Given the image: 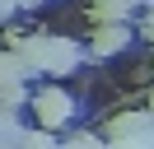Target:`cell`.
I'll return each instance as SVG.
<instances>
[{
	"instance_id": "cell-1",
	"label": "cell",
	"mask_w": 154,
	"mask_h": 149,
	"mask_svg": "<svg viewBox=\"0 0 154 149\" xmlns=\"http://www.w3.org/2000/svg\"><path fill=\"white\" fill-rule=\"evenodd\" d=\"M14 47L33 61V70H47V74H70L75 61H79V51L70 42H61V37H23Z\"/></svg>"
},
{
	"instance_id": "cell-2",
	"label": "cell",
	"mask_w": 154,
	"mask_h": 149,
	"mask_svg": "<svg viewBox=\"0 0 154 149\" xmlns=\"http://www.w3.org/2000/svg\"><path fill=\"white\" fill-rule=\"evenodd\" d=\"M70 112H75V102H70L66 89H42L38 98H33V117H38L47 130H61L70 121Z\"/></svg>"
},
{
	"instance_id": "cell-3",
	"label": "cell",
	"mask_w": 154,
	"mask_h": 149,
	"mask_svg": "<svg viewBox=\"0 0 154 149\" xmlns=\"http://www.w3.org/2000/svg\"><path fill=\"white\" fill-rule=\"evenodd\" d=\"M103 135H107V140H126V135H154V112H149V107H145V112H117V117L103 126Z\"/></svg>"
},
{
	"instance_id": "cell-4",
	"label": "cell",
	"mask_w": 154,
	"mask_h": 149,
	"mask_svg": "<svg viewBox=\"0 0 154 149\" xmlns=\"http://www.w3.org/2000/svg\"><path fill=\"white\" fill-rule=\"evenodd\" d=\"M33 74V61L19 51V47H10V51H0V89H14V84H28Z\"/></svg>"
},
{
	"instance_id": "cell-5",
	"label": "cell",
	"mask_w": 154,
	"mask_h": 149,
	"mask_svg": "<svg viewBox=\"0 0 154 149\" xmlns=\"http://www.w3.org/2000/svg\"><path fill=\"white\" fill-rule=\"evenodd\" d=\"M126 42H131V28L126 23H98V33H94V51L98 56H117Z\"/></svg>"
},
{
	"instance_id": "cell-6",
	"label": "cell",
	"mask_w": 154,
	"mask_h": 149,
	"mask_svg": "<svg viewBox=\"0 0 154 149\" xmlns=\"http://www.w3.org/2000/svg\"><path fill=\"white\" fill-rule=\"evenodd\" d=\"M23 135H28V130L19 126V117H14V112L0 102V149H19V144H23Z\"/></svg>"
},
{
	"instance_id": "cell-7",
	"label": "cell",
	"mask_w": 154,
	"mask_h": 149,
	"mask_svg": "<svg viewBox=\"0 0 154 149\" xmlns=\"http://www.w3.org/2000/svg\"><path fill=\"white\" fill-rule=\"evenodd\" d=\"M94 23H126V14H131V5H117V0H94Z\"/></svg>"
},
{
	"instance_id": "cell-8",
	"label": "cell",
	"mask_w": 154,
	"mask_h": 149,
	"mask_svg": "<svg viewBox=\"0 0 154 149\" xmlns=\"http://www.w3.org/2000/svg\"><path fill=\"white\" fill-rule=\"evenodd\" d=\"M19 149H61V144H56V140H51V130L42 126V130H28V135H23V144H19Z\"/></svg>"
},
{
	"instance_id": "cell-9",
	"label": "cell",
	"mask_w": 154,
	"mask_h": 149,
	"mask_svg": "<svg viewBox=\"0 0 154 149\" xmlns=\"http://www.w3.org/2000/svg\"><path fill=\"white\" fill-rule=\"evenodd\" d=\"M107 149H154V135H126V140H107Z\"/></svg>"
},
{
	"instance_id": "cell-10",
	"label": "cell",
	"mask_w": 154,
	"mask_h": 149,
	"mask_svg": "<svg viewBox=\"0 0 154 149\" xmlns=\"http://www.w3.org/2000/svg\"><path fill=\"white\" fill-rule=\"evenodd\" d=\"M66 149H107V144H103L98 135H70V144H66Z\"/></svg>"
},
{
	"instance_id": "cell-11",
	"label": "cell",
	"mask_w": 154,
	"mask_h": 149,
	"mask_svg": "<svg viewBox=\"0 0 154 149\" xmlns=\"http://www.w3.org/2000/svg\"><path fill=\"white\" fill-rule=\"evenodd\" d=\"M0 102H5V107H14V102H23V89H19V84H14V89H0Z\"/></svg>"
},
{
	"instance_id": "cell-12",
	"label": "cell",
	"mask_w": 154,
	"mask_h": 149,
	"mask_svg": "<svg viewBox=\"0 0 154 149\" xmlns=\"http://www.w3.org/2000/svg\"><path fill=\"white\" fill-rule=\"evenodd\" d=\"M14 9H19V0H0V23H5V19H10Z\"/></svg>"
},
{
	"instance_id": "cell-13",
	"label": "cell",
	"mask_w": 154,
	"mask_h": 149,
	"mask_svg": "<svg viewBox=\"0 0 154 149\" xmlns=\"http://www.w3.org/2000/svg\"><path fill=\"white\" fill-rule=\"evenodd\" d=\"M117 5H131V9H135V5H140V0H117Z\"/></svg>"
},
{
	"instance_id": "cell-14",
	"label": "cell",
	"mask_w": 154,
	"mask_h": 149,
	"mask_svg": "<svg viewBox=\"0 0 154 149\" xmlns=\"http://www.w3.org/2000/svg\"><path fill=\"white\" fill-rule=\"evenodd\" d=\"M149 33H154V5H149Z\"/></svg>"
},
{
	"instance_id": "cell-15",
	"label": "cell",
	"mask_w": 154,
	"mask_h": 149,
	"mask_svg": "<svg viewBox=\"0 0 154 149\" xmlns=\"http://www.w3.org/2000/svg\"><path fill=\"white\" fill-rule=\"evenodd\" d=\"M149 112H154V89H149Z\"/></svg>"
},
{
	"instance_id": "cell-16",
	"label": "cell",
	"mask_w": 154,
	"mask_h": 149,
	"mask_svg": "<svg viewBox=\"0 0 154 149\" xmlns=\"http://www.w3.org/2000/svg\"><path fill=\"white\" fill-rule=\"evenodd\" d=\"M19 5H38V0H19Z\"/></svg>"
}]
</instances>
